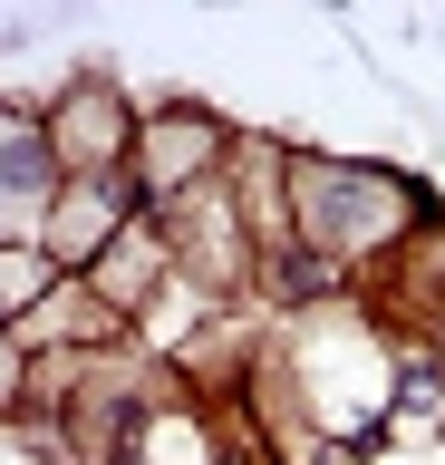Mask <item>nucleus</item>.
I'll return each instance as SVG.
<instances>
[{
	"label": "nucleus",
	"instance_id": "nucleus-1",
	"mask_svg": "<svg viewBox=\"0 0 445 465\" xmlns=\"http://www.w3.org/2000/svg\"><path fill=\"white\" fill-rule=\"evenodd\" d=\"M291 232L320 262H339L349 282H368L378 262H397L416 232L436 223V194L397 165H358V155H300L291 145Z\"/></svg>",
	"mask_w": 445,
	"mask_h": 465
},
{
	"label": "nucleus",
	"instance_id": "nucleus-2",
	"mask_svg": "<svg viewBox=\"0 0 445 465\" xmlns=\"http://www.w3.org/2000/svg\"><path fill=\"white\" fill-rule=\"evenodd\" d=\"M233 165V126L213 107H194V97H165V107L136 116V165H126V184H136V203L146 213H175L194 184H213V174Z\"/></svg>",
	"mask_w": 445,
	"mask_h": 465
},
{
	"label": "nucleus",
	"instance_id": "nucleus-3",
	"mask_svg": "<svg viewBox=\"0 0 445 465\" xmlns=\"http://www.w3.org/2000/svg\"><path fill=\"white\" fill-rule=\"evenodd\" d=\"M136 97H126L107 68H88V78H68L49 107H39V126H49V155H59V174L78 184V174H126L136 165Z\"/></svg>",
	"mask_w": 445,
	"mask_h": 465
},
{
	"label": "nucleus",
	"instance_id": "nucleus-4",
	"mask_svg": "<svg viewBox=\"0 0 445 465\" xmlns=\"http://www.w3.org/2000/svg\"><path fill=\"white\" fill-rule=\"evenodd\" d=\"M136 213H146V203H136V184H126V174H78V184H59V203H49L39 252L59 262V272H97V252H107Z\"/></svg>",
	"mask_w": 445,
	"mask_h": 465
},
{
	"label": "nucleus",
	"instance_id": "nucleus-5",
	"mask_svg": "<svg viewBox=\"0 0 445 465\" xmlns=\"http://www.w3.org/2000/svg\"><path fill=\"white\" fill-rule=\"evenodd\" d=\"M78 282H88L97 301H107L126 330H136V320H146L165 291H175V242H165V223H155V213H136V223H126L107 252H97V272H78Z\"/></svg>",
	"mask_w": 445,
	"mask_h": 465
},
{
	"label": "nucleus",
	"instance_id": "nucleus-6",
	"mask_svg": "<svg viewBox=\"0 0 445 465\" xmlns=\"http://www.w3.org/2000/svg\"><path fill=\"white\" fill-rule=\"evenodd\" d=\"M49 282H59V262L39 252V242H0V320H10V330L49 301Z\"/></svg>",
	"mask_w": 445,
	"mask_h": 465
},
{
	"label": "nucleus",
	"instance_id": "nucleus-7",
	"mask_svg": "<svg viewBox=\"0 0 445 465\" xmlns=\"http://www.w3.org/2000/svg\"><path fill=\"white\" fill-rule=\"evenodd\" d=\"M20 407H30V349H20V330L0 320V427H20Z\"/></svg>",
	"mask_w": 445,
	"mask_h": 465
}]
</instances>
